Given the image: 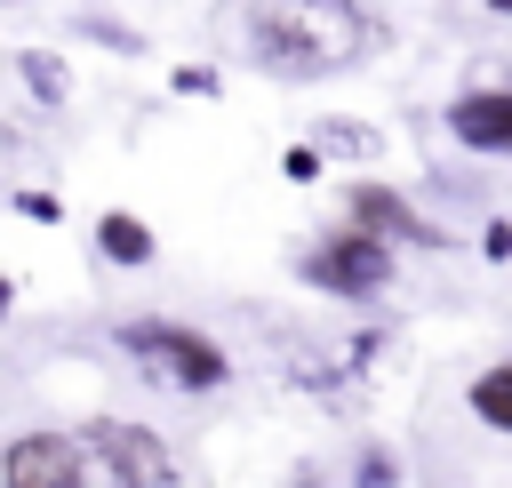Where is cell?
Wrapping results in <instances>:
<instances>
[{
  "label": "cell",
  "mask_w": 512,
  "mask_h": 488,
  "mask_svg": "<svg viewBox=\"0 0 512 488\" xmlns=\"http://www.w3.org/2000/svg\"><path fill=\"white\" fill-rule=\"evenodd\" d=\"M96 256L120 264V272H144V264H160V232H152L136 208H104V216H96Z\"/></svg>",
  "instance_id": "obj_8"
},
{
  "label": "cell",
  "mask_w": 512,
  "mask_h": 488,
  "mask_svg": "<svg viewBox=\"0 0 512 488\" xmlns=\"http://www.w3.org/2000/svg\"><path fill=\"white\" fill-rule=\"evenodd\" d=\"M480 256H488V264H512V216H496V224L480 232Z\"/></svg>",
  "instance_id": "obj_17"
},
{
  "label": "cell",
  "mask_w": 512,
  "mask_h": 488,
  "mask_svg": "<svg viewBox=\"0 0 512 488\" xmlns=\"http://www.w3.org/2000/svg\"><path fill=\"white\" fill-rule=\"evenodd\" d=\"M8 208H16L24 224H64V192H48V184H16Z\"/></svg>",
  "instance_id": "obj_12"
},
{
  "label": "cell",
  "mask_w": 512,
  "mask_h": 488,
  "mask_svg": "<svg viewBox=\"0 0 512 488\" xmlns=\"http://www.w3.org/2000/svg\"><path fill=\"white\" fill-rule=\"evenodd\" d=\"M352 488H400V456H392V448H376V440H368V448H360V456H352Z\"/></svg>",
  "instance_id": "obj_13"
},
{
  "label": "cell",
  "mask_w": 512,
  "mask_h": 488,
  "mask_svg": "<svg viewBox=\"0 0 512 488\" xmlns=\"http://www.w3.org/2000/svg\"><path fill=\"white\" fill-rule=\"evenodd\" d=\"M480 8H488V16H512V0H480Z\"/></svg>",
  "instance_id": "obj_19"
},
{
  "label": "cell",
  "mask_w": 512,
  "mask_h": 488,
  "mask_svg": "<svg viewBox=\"0 0 512 488\" xmlns=\"http://www.w3.org/2000/svg\"><path fill=\"white\" fill-rule=\"evenodd\" d=\"M112 344L128 352V368H136L152 392H176V400H216V392L232 384V352H224L208 328L176 320V312H128V320L112 328Z\"/></svg>",
  "instance_id": "obj_2"
},
{
  "label": "cell",
  "mask_w": 512,
  "mask_h": 488,
  "mask_svg": "<svg viewBox=\"0 0 512 488\" xmlns=\"http://www.w3.org/2000/svg\"><path fill=\"white\" fill-rule=\"evenodd\" d=\"M464 408H472L488 432H504V440H512V352H504V360H488V368L464 384Z\"/></svg>",
  "instance_id": "obj_11"
},
{
  "label": "cell",
  "mask_w": 512,
  "mask_h": 488,
  "mask_svg": "<svg viewBox=\"0 0 512 488\" xmlns=\"http://www.w3.org/2000/svg\"><path fill=\"white\" fill-rule=\"evenodd\" d=\"M280 176H288V184H320V176H328V160H320L312 144H288V152H280Z\"/></svg>",
  "instance_id": "obj_16"
},
{
  "label": "cell",
  "mask_w": 512,
  "mask_h": 488,
  "mask_svg": "<svg viewBox=\"0 0 512 488\" xmlns=\"http://www.w3.org/2000/svg\"><path fill=\"white\" fill-rule=\"evenodd\" d=\"M320 160H384V128L376 120H360V112H328V120H312V136H304Z\"/></svg>",
  "instance_id": "obj_9"
},
{
  "label": "cell",
  "mask_w": 512,
  "mask_h": 488,
  "mask_svg": "<svg viewBox=\"0 0 512 488\" xmlns=\"http://www.w3.org/2000/svg\"><path fill=\"white\" fill-rule=\"evenodd\" d=\"M80 456H88V472L104 488H176V472H184L168 432H152L136 416H88L80 424Z\"/></svg>",
  "instance_id": "obj_4"
},
{
  "label": "cell",
  "mask_w": 512,
  "mask_h": 488,
  "mask_svg": "<svg viewBox=\"0 0 512 488\" xmlns=\"http://www.w3.org/2000/svg\"><path fill=\"white\" fill-rule=\"evenodd\" d=\"M376 40H384V16L368 0H240V56L280 88L336 80L368 64Z\"/></svg>",
  "instance_id": "obj_1"
},
{
  "label": "cell",
  "mask_w": 512,
  "mask_h": 488,
  "mask_svg": "<svg viewBox=\"0 0 512 488\" xmlns=\"http://www.w3.org/2000/svg\"><path fill=\"white\" fill-rule=\"evenodd\" d=\"M80 32H88V40H104V48H120V56H144V32H136V24H112V16H80Z\"/></svg>",
  "instance_id": "obj_14"
},
{
  "label": "cell",
  "mask_w": 512,
  "mask_h": 488,
  "mask_svg": "<svg viewBox=\"0 0 512 488\" xmlns=\"http://www.w3.org/2000/svg\"><path fill=\"white\" fill-rule=\"evenodd\" d=\"M168 88H176V96H224V72H216V64H176Z\"/></svg>",
  "instance_id": "obj_15"
},
{
  "label": "cell",
  "mask_w": 512,
  "mask_h": 488,
  "mask_svg": "<svg viewBox=\"0 0 512 488\" xmlns=\"http://www.w3.org/2000/svg\"><path fill=\"white\" fill-rule=\"evenodd\" d=\"M440 128H448L464 152L512 160V80H480V88H456V96L440 104Z\"/></svg>",
  "instance_id": "obj_7"
},
{
  "label": "cell",
  "mask_w": 512,
  "mask_h": 488,
  "mask_svg": "<svg viewBox=\"0 0 512 488\" xmlns=\"http://www.w3.org/2000/svg\"><path fill=\"white\" fill-rule=\"evenodd\" d=\"M8 64H16V80H24V96H32L40 112H64V96H72V64H64L56 48H16Z\"/></svg>",
  "instance_id": "obj_10"
},
{
  "label": "cell",
  "mask_w": 512,
  "mask_h": 488,
  "mask_svg": "<svg viewBox=\"0 0 512 488\" xmlns=\"http://www.w3.org/2000/svg\"><path fill=\"white\" fill-rule=\"evenodd\" d=\"M0 8H24V0H0Z\"/></svg>",
  "instance_id": "obj_20"
},
{
  "label": "cell",
  "mask_w": 512,
  "mask_h": 488,
  "mask_svg": "<svg viewBox=\"0 0 512 488\" xmlns=\"http://www.w3.org/2000/svg\"><path fill=\"white\" fill-rule=\"evenodd\" d=\"M296 280L320 288V296H336V304H384L392 280H400V248H384L360 224H328L320 240L296 248Z\"/></svg>",
  "instance_id": "obj_3"
},
{
  "label": "cell",
  "mask_w": 512,
  "mask_h": 488,
  "mask_svg": "<svg viewBox=\"0 0 512 488\" xmlns=\"http://www.w3.org/2000/svg\"><path fill=\"white\" fill-rule=\"evenodd\" d=\"M8 312H16V280L0 272V320H8Z\"/></svg>",
  "instance_id": "obj_18"
},
{
  "label": "cell",
  "mask_w": 512,
  "mask_h": 488,
  "mask_svg": "<svg viewBox=\"0 0 512 488\" xmlns=\"http://www.w3.org/2000/svg\"><path fill=\"white\" fill-rule=\"evenodd\" d=\"M344 224H360V232H376L384 248H448V232L400 192V184H376V176H360V184H344Z\"/></svg>",
  "instance_id": "obj_6"
},
{
  "label": "cell",
  "mask_w": 512,
  "mask_h": 488,
  "mask_svg": "<svg viewBox=\"0 0 512 488\" xmlns=\"http://www.w3.org/2000/svg\"><path fill=\"white\" fill-rule=\"evenodd\" d=\"M88 456H80V432H56V424H24L0 440V488H88Z\"/></svg>",
  "instance_id": "obj_5"
}]
</instances>
